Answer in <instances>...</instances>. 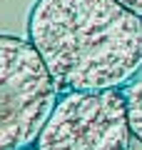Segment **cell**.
Instances as JSON below:
<instances>
[{
	"instance_id": "obj_3",
	"label": "cell",
	"mask_w": 142,
	"mask_h": 150,
	"mask_svg": "<svg viewBox=\"0 0 142 150\" xmlns=\"http://www.w3.org/2000/svg\"><path fill=\"white\" fill-rule=\"evenodd\" d=\"M130 138L122 88L72 90L58 98L35 150H127Z\"/></svg>"
},
{
	"instance_id": "obj_1",
	"label": "cell",
	"mask_w": 142,
	"mask_h": 150,
	"mask_svg": "<svg viewBox=\"0 0 142 150\" xmlns=\"http://www.w3.org/2000/svg\"><path fill=\"white\" fill-rule=\"evenodd\" d=\"M27 30L60 93L122 88L142 73V18L117 0H37Z\"/></svg>"
},
{
	"instance_id": "obj_4",
	"label": "cell",
	"mask_w": 142,
	"mask_h": 150,
	"mask_svg": "<svg viewBox=\"0 0 142 150\" xmlns=\"http://www.w3.org/2000/svg\"><path fill=\"white\" fill-rule=\"evenodd\" d=\"M122 95H125L130 130H132V135L142 143V73L135 75L127 85H122Z\"/></svg>"
},
{
	"instance_id": "obj_5",
	"label": "cell",
	"mask_w": 142,
	"mask_h": 150,
	"mask_svg": "<svg viewBox=\"0 0 142 150\" xmlns=\"http://www.w3.org/2000/svg\"><path fill=\"white\" fill-rule=\"evenodd\" d=\"M117 3H122L127 10H132L135 15H140V18H142V0H117Z\"/></svg>"
},
{
	"instance_id": "obj_2",
	"label": "cell",
	"mask_w": 142,
	"mask_h": 150,
	"mask_svg": "<svg viewBox=\"0 0 142 150\" xmlns=\"http://www.w3.org/2000/svg\"><path fill=\"white\" fill-rule=\"evenodd\" d=\"M60 88L30 40L0 35V150H25L47 123Z\"/></svg>"
}]
</instances>
